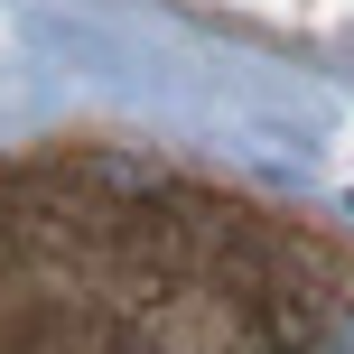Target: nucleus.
Segmentation results:
<instances>
[{
  "label": "nucleus",
  "instance_id": "f257e3e1",
  "mask_svg": "<svg viewBox=\"0 0 354 354\" xmlns=\"http://www.w3.org/2000/svg\"><path fill=\"white\" fill-rule=\"evenodd\" d=\"M0 354H354V252L131 149H0Z\"/></svg>",
  "mask_w": 354,
  "mask_h": 354
}]
</instances>
